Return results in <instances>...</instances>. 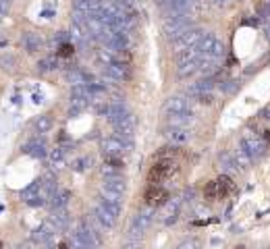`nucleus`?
<instances>
[{
    "instance_id": "f257e3e1",
    "label": "nucleus",
    "mask_w": 270,
    "mask_h": 249,
    "mask_svg": "<svg viewBox=\"0 0 270 249\" xmlns=\"http://www.w3.org/2000/svg\"><path fill=\"white\" fill-rule=\"evenodd\" d=\"M94 216L104 229H112L114 224H117L119 216H121V204L106 201V199L100 197V201L96 204V210H94Z\"/></svg>"
},
{
    "instance_id": "f03ea898",
    "label": "nucleus",
    "mask_w": 270,
    "mask_h": 249,
    "mask_svg": "<svg viewBox=\"0 0 270 249\" xmlns=\"http://www.w3.org/2000/svg\"><path fill=\"white\" fill-rule=\"evenodd\" d=\"M199 52H202V58H210V60H218L222 56V52H225V44L218 36L214 34H206L202 40L198 44Z\"/></svg>"
},
{
    "instance_id": "7ed1b4c3",
    "label": "nucleus",
    "mask_w": 270,
    "mask_h": 249,
    "mask_svg": "<svg viewBox=\"0 0 270 249\" xmlns=\"http://www.w3.org/2000/svg\"><path fill=\"white\" fill-rule=\"evenodd\" d=\"M202 37H204L202 29H198V27H189V29L181 31V34L177 36V37H173V48H175L177 52H183V50L196 48Z\"/></svg>"
},
{
    "instance_id": "20e7f679",
    "label": "nucleus",
    "mask_w": 270,
    "mask_h": 249,
    "mask_svg": "<svg viewBox=\"0 0 270 249\" xmlns=\"http://www.w3.org/2000/svg\"><path fill=\"white\" fill-rule=\"evenodd\" d=\"M189 23H191V19H189V13H181V15H168V17L164 19V23H162V31L171 37H177L181 34V31H185V29H189Z\"/></svg>"
},
{
    "instance_id": "39448f33",
    "label": "nucleus",
    "mask_w": 270,
    "mask_h": 249,
    "mask_svg": "<svg viewBox=\"0 0 270 249\" xmlns=\"http://www.w3.org/2000/svg\"><path fill=\"white\" fill-rule=\"evenodd\" d=\"M152 220H154V210L152 208L140 210V212L133 216V222H131V229H129L131 239H140L144 232L148 231V227L152 224Z\"/></svg>"
},
{
    "instance_id": "423d86ee",
    "label": "nucleus",
    "mask_w": 270,
    "mask_h": 249,
    "mask_svg": "<svg viewBox=\"0 0 270 249\" xmlns=\"http://www.w3.org/2000/svg\"><path fill=\"white\" fill-rule=\"evenodd\" d=\"M241 147L248 152V156H250L252 160H258V158H262V156L266 154L268 145L264 143V139L258 137L256 133H245L241 137Z\"/></svg>"
},
{
    "instance_id": "0eeeda50",
    "label": "nucleus",
    "mask_w": 270,
    "mask_h": 249,
    "mask_svg": "<svg viewBox=\"0 0 270 249\" xmlns=\"http://www.w3.org/2000/svg\"><path fill=\"white\" fill-rule=\"evenodd\" d=\"M175 173H177V164L173 160H156V164L150 170L148 178L152 185H160L162 181H166V178L173 177Z\"/></svg>"
},
{
    "instance_id": "6e6552de",
    "label": "nucleus",
    "mask_w": 270,
    "mask_h": 249,
    "mask_svg": "<svg viewBox=\"0 0 270 249\" xmlns=\"http://www.w3.org/2000/svg\"><path fill=\"white\" fill-rule=\"evenodd\" d=\"M102 152H104V156H110V158H121L123 154H127L131 147H133V143L131 142H123V139H119V137H104L102 139Z\"/></svg>"
},
{
    "instance_id": "1a4fd4ad",
    "label": "nucleus",
    "mask_w": 270,
    "mask_h": 249,
    "mask_svg": "<svg viewBox=\"0 0 270 249\" xmlns=\"http://www.w3.org/2000/svg\"><path fill=\"white\" fill-rule=\"evenodd\" d=\"M21 197L29 206H42L44 201H46V196H44V191H42V183L34 181L32 185L25 187V189L21 191Z\"/></svg>"
},
{
    "instance_id": "9d476101",
    "label": "nucleus",
    "mask_w": 270,
    "mask_h": 249,
    "mask_svg": "<svg viewBox=\"0 0 270 249\" xmlns=\"http://www.w3.org/2000/svg\"><path fill=\"white\" fill-rule=\"evenodd\" d=\"M164 112L166 114H187L191 112V102L185 96H171L164 102Z\"/></svg>"
},
{
    "instance_id": "9b49d317",
    "label": "nucleus",
    "mask_w": 270,
    "mask_h": 249,
    "mask_svg": "<svg viewBox=\"0 0 270 249\" xmlns=\"http://www.w3.org/2000/svg\"><path fill=\"white\" fill-rule=\"evenodd\" d=\"M171 199L166 189H162L160 185H150V189L145 191V201H148L150 208H158V206H164L166 201Z\"/></svg>"
},
{
    "instance_id": "f8f14e48",
    "label": "nucleus",
    "mask_w": 270,
    "mask_h": 249,
    "mask_svg": "<svg viewBox=\"0 0 270 249\" xmlns=\"http://www.w3.org/2000/svg\"><path fill=\"white\" fill-rule=\"evenodd\" d=\"M104 75L110 81H127V79H131V69L125 62H112V65L104 67Z\"/></svg>"
},
{
    "instance_id": "ddd939ff",
    "label": "nucleus",
    "mask_w": 270,
    "mask_h": 249,
    "mask_svg": "<svg viewBox=\"0 0 270 249\" xmlns=\"http://www.w3.org/2000/svg\"><path fill=\"white\" fill-rule=\"evenodd\" d=\"M181 197H175V199H168L164 204V212H162V220L164 224H173L177 218H179V212H181Z\"/></svg>"
},
{
    "instance_id": "4468645a",
    "label": "nucleus",
    "mask_w": 270,
    "mask_h": 249,
    "mask_svg": "<svg viewBox=\"0 0 270 249\" xmlns=\"http://www.w3.org/2000/svg\"><path fill=\"white\" fill-rule=\"evenodd\" d=\"M102 191H110V193H117V196H123V193L127 191V183L121 175L119 177H108L102 183Z\"/></svg>"
},
{
    "instance_id": "2eb2a0df",
    "label": "nucleus",
    "mask_w": 270,
    "mask_h": 249,
    "mask_svg": "<svg viewBox=\"0 0 270 249\" xmlns=\"http://www.w3.org/2000/svg\"><path fill=\"white\" fill-rule=\"evenodd\" d=\"M121 170H123V162H121V158H110V156H106L104 164L100 166V173H102L104 178H108V177H119V175H121Z\"/></svg>"
},
{
    "instance_id": "dca6fc26",
    "label": "nucleus",
    "mask_w": 270,
    "mask_h": 249,
    "mask_svg": "<svg viewBox=\"0 0 270 249\" xmlns=\"http://www.w3.org/2000/svg\"><path fill=\"white\" fill-rule=\"evenodd\" d=\"M164 135L171 139L173 143H187L191 139V131L185 129V127H168L164 131Z\"/></svg>"
},
{
    "instance_id": "f3484780",
    "label": "nucleus",
    "mask_w": 270,
    "mask_h": 249,
    "mask_svg": "<svg viewBox=\"0 0 270 249\" xmlns=\"http://www.w3.org/2000/svg\"><path fill=\"white\" fill-rule=\"evenodd\" d=\"M214 88V79L212 77H206V79H199L198 83H194V85H189V89H187V93L189 96H199V93H208Z\"/></svg>"
},
{
    "instance_id": "a211bd4d",
    "label": "nucleus",
    "mask_w": 270,
    "mask_h": 249,
    "mask_svg": "<svg viewBox=\"0 0 270 249\" xmlns=\"http://www.w3.org/2000/svg\"><path fill=\"white\" fill-rule=\"evenodd\" d=\"M69 197H71V191H67V189H56L54 191V196L48 199V204L52 210H60V208H67L69 204Z\"/></svg>"
},
{
    "instance_id": "6ab92c4d",
    "label": "nucleus",
    "mask_w": 270,
    "mask_h": 249,
    "mask_svg": "<svg viewBox=\"0 0 270 249\" xmlns=\"http://www.w3.org/2000/svg\"><path fill=\"white\" fill-rule=\"evenodd\" d=\"M23 48L27 52H37L42 48V37L34 34V31H27V34H23Z\"/></svg>"
},
{
    "instance_id": "aec40b11",
    "label": "nucleus",
    "mask_w": 270,
    "mask_h": 249,
    "mask_svg": "<svg viewBox=\"0 0 270 249\" xmlns=\"http://www.w3.org/2000/svg\"><path fill=\"white\" fill-rule=\"evenodd\" d=\"M23 152L34 156V158H44V156H46V145H44L42 139H32L27 145H23Z\"/></svg>"
},
{
    "instance_id": "412c9836",
    "label": "nucleus",
    "mask_w": 270,
    "mask_h": 249,
    "mask_svg": "<svg viewBox=\"0 0 270 249\" xmlns=\"http://www.w3.org/2000/svg\"><path fill=\"white\" fill-rule=\"evenodd\" d=\"M52 235H54V227H52V224H44V227H40V229L34 231L32 239L36 241V243L46 245V243H48V241L52 239Z\"/></svg>"
},
{
    "instance_id": "4be33fe9",
    "label": "nucleus",
    "mask_w": 270,
    "mask_h": 249,
    "mask_svg": "<svg viewBox=\"0 0 270 249\" xmlns=\"http://www.w3.org/2000/svg\"><path fill=\"white\" fill-rule=\"evenodd\" d=\"M65 158H67V150H65V147H54V150L48 154L50 166H52L54 170H58V168L65 166Z\"/></svg>"
},
{
    "instance_id": "5701e85b",
    "label": "nucleus",
    "mask_w": 270,
    "mask_h": 249,
    "mask_svg": "<svg viewBox=\"0 0 270 249\" xmlns=\"http://www.w3.org/2000/svg\"><path fill=\"white\" fill-rule=\"evenodd\" d=\"M168 127H185L187 129V124L194 123V114L187 112V114H168Z\"/></svg>"
},
{
    "instance_id": "b1692460",
    "label": "nucleus",
    "mask_w": 270,
    "mask_h": 249,
    "mask_svg": "<svg viewBox=\"0 0 270 249\" xmlns=\"http://www.w3.org/2000/svg\"><path fill=\"white\" fill-rule=\"evenodd\" d=\"M233 160H235V166H237V170H248L250 168V164H252V158L248 156V152L243 150L241 145L235 150V154H233Z\"/></svg>"
},
{
    "instance_id": "393cba45",
    "label": "nucleus",
    "mask_w": 270,
    "mask_h": 249,
    "mask_svg": "<svg viewBox=\"0 0 270 249\" xmlns=\"http://www.w3.org/2000/svg\"><path fill=\"white\" fill-rule=\"evenodd\" d=\"M194 0H171V2L166 4V13L168 15H181V13H187L189 6Z\"/></svg>"
},
{
    "instance_id": "a878e982",
    "label": "nucleus",
    "mask_w": 270,
    "mask_h": 249,
    "mask_svg": "<svg viewBox=\"0 0 270 249\" xmlns=\"http://www.w3.org/2000/svg\"><path fill=\"white\" fill-rule=\"evenodd\" d=\"M216 183V197H227V193L233 189V181L227 177V175H222L218 181H214Z\"/></svg>"
},
{
    "instance_id": "bb28decb",
    "label": "nucleus",
    "mask_w": 270,
    "mask_h": 249,
    "mask_svg": "<svg viewBox=\"0 0 270 249\" xmlns=\"http://www.w3.org/2000/svg\"><path fill=\"white\" fill-rule=\"evenodd\" d=\"M52 124H54V119H52L50 114H40V116L36 119L34 127H36L37 133H48V131L52 129Z\"/></svg>"
},
{
    "instance_id": "cd10ccee",
    "label": "nucleus",
    "mask_w": 270,
    "mask_h": 249,
    "mask_svg": "<svg viewBox=\"0 0 270 249\" xmlns=\"http://www.w3.org/2000/svg\"><path fill=\"white\" fill-rule=\"evenodd\" d=\"M52 224H54V229H67V224H69V214H67L65 208L54 210V212H52Z\"/></svg>"
},
{
    "instance_id": "c85d7f7f",
    "label": "nucleus",
    "mask_w": 270,
    "mask_h": 249,
    "mask_svg": "<svg viewBox=\"0 0 270 249\" xmlns=\"http://www.w3.org/2000/svg\"><path fill=\"white\" fill-rule=\"evenodd\" d=\"M96 56H98V60L102 62L104 67H108V65H112V62H119V58H117V54H114L112 50H108V48H98L96 50Z\"/></svg>"
},
{
    "instance_id": "c756f323",
    "label": "nucleus",
    "mask_w": 270,
    "mask_h": 249,
    "mask_svg": "<svg viewBox=\"0 0 270 249\" xmlns=\"http://www.w3.org/2000/svg\"><path fill=\"white\" fill-rule=\"evenodd\" d=\"M218 162H220V168L225 170V173L237 170L235 160H233V154H229V152H220V154H218Z\"/></svg>"
},
{
    "instance_id": "7c9ffc66",
    "label": "nucleus",
    "mask_w": 270,
    "mask_h": 249,
    "mask_svg": "<svg viewBox=\"0 0 270 249\" xmlns=\"http://www.w3.org/2000/svg\"><path fill=\"white\" fill-rule=\"evenodd\" d=\"M56 67H58L56 56H48V58H44V60L37 62V69H40V71H54Z\"/></svg>"
},
{
    "instance_id": "2f4dec72",
    "label": "nucleus",
    "mask_w": 270,
    "mask_h": 249,
    "mask_svg": "<svg viewBox=\"0 0 270 249\" xmlns=\"http://www.w3.org/2000/svg\"><path fill=\"white\" fill-rule=\"evenodd\" d=\"M0 67H2L4 71H13V69L17 67V60L13 56H0Z\"/></svg>"
},
{
    "instance_id": "473e14b6",
    "label": "nucleus",
    "mask_w": 270,
    "mask_h": 249,
    "mask_svg": "<svg viewBox=\"0 0 270 249\" xmlns=\"http://www.w3.org/2000/svg\"><path fill=\"white\" fill-rule=\"evenodd\" d=\"M198 247H199V241L194 239V237H191V239H185L183 243L177 245V249H198Z\"/></svg>"
},
{
    "instance_id": "72a5a7b5",
    "label": "nucleus",
    "mask_w": 270,
    "mask_h": 249,
    "mask_svg": "<svg viewBox=\"0 0 270 249\" xmlns=\"http://www.w3.org/2000/svg\"><path fill=\"white\" fill-rule=\"evenodd\" d=\"M204 197H206L208 201H212V199L216 197V183H208V185H206V191H204Z\"/></svg>"
},
{
    "instance_id": "f704fd0d",
    "label": "nucleus",
    "mask_w": 270,
    "mask_h": 249,
    "mask_svg": "<svg viewBox=\"0 0 270 249\" xmlns=\"http://www.w3.org/2000/svg\"><path fill=\"white\" fill-rule=\"evenodd\" d=\"M196 98H198V102H202V104H212L214 102V96H212L210 91H208V93H199V96H196Z\"/></svg>"
},
{
    "instance_id": "c9c22d12",
    "label": "nucleus",
    "mask_w": 270,
    "mask_h": 249,
    "mask_svg": "<svg viewBox=\"0 0 270 249\" xmlns=\"http://www.w3.org/2000/svg\"><path fill=\"white\" fill-rule=\"evenodd\" d=\"M58 54H60V56H71V54H73V46L71 44H63V46H60V50H58Z\"/></svg>"
},
{
    "instance_id": "e433bc0d",
    "label": "nucleus",
    "mask_w": 270,
    "mask_h": 249,
    "mask_svg": "<svg viewBox=\"0 0 270 249\" xmlns=\"http://www.w3.org/2000/svg\"><path fill=\"white\" fill-rule=\"evenodd\" d=\"M88 162H90L88 158H77V160H73V168H75V170H83Z\"/></svg>"
},
{
    "instance_id": "4c0bfd02",
    "label": "nucleus",
    "mask_w": 270,
    "mask_h": 249,
    "mask_svg": "<svg viewBox=\"0 0 270 249\" xmlns=\"http://www.w3.org/2000/svg\"><path fill=\"white\" fill-rule=\"evenodd\" d=\"M125 249H142V243H140V239H131L125 243Z\"/></svg>"
},
{
    "instance_id": "58836bf2",
    "label": "nucleus",
    "mask_w": 270,
    "mask_h": 249,
    "mask_svg": "<svg viewBox=\"0 0 270 249\" xmlns=\"http://www.w3.org/2000/svg\"><path fill=\"white\" fill-rule=\"evenodd\" d=\"M11 9V0H0V15H6Z\"/></svg>"
},
{
    "instance_id": "ea45409f",
    "label": "nucleus",
    "mask_w": 270,
    "mask_h": 249,
    "mask_svg": "<svg viewBox=\"0 0 270 249\" xmlns=\"http://www.w3.org/2000/svg\"><path fill=\"white\" fill-rule=\"evenodd\" d=\"M264 143H270V131H264Z\"/></svg>"
},
{
    "instance_id": "a19ab883",
    "label": "nucleus",
    "mask_w": 270,
    "mask_h": 249,
    "mask_svg": "<svg viewBox=\"0 0 270 249\" xmlns=\"http://www.w3.org/2000/svg\"><path fill=\"white\" fill-rule=\"evenodd\" d=\"M58 249H69V245H67V243H60V245H58Z\"/></svg>"
},
{
    "instance_id": "79ce46f5",
    "label": "nucleus",
    "mask_w": 270,
    "mask_h": 249,
    "mask_svg": "<svg viewBox=\"0 0 270 249\" xmlns=\"http://www.w3.org/2000/svg\"><path fill=\"white\" fill-rule=\"evenodd\" d=\"M168 2H171V0H160V4H168Z\"/></svg>"
},
{
    "instance_id": "37998d69",
    "label": "nucleus",
    "mask_w": 270,
    "mask_h": 249,
    "mask_svg": "<svg viewBox=\"0 0 270 249\" xmlns=\"http://www.w3.org/2000/svg\"><path fill=\"white\" fill-rule=\"evenodd\" d=\"M266 37H268V40H270V27L266 29Z\"/></svg>"
},
{
    "instance_id": "c03bdc74",
    "label": "nucleus",
    "mask_w": 270,
    "mask_h": 249,
    "mask_svg": "<svg viewBox=\"0 0 270 249\" xmlns=\"http://www.w3.org/2000/svg\"><path fill=\"white\" fill-rule=\"evenodd\" d=\"M0 247H2V243H0Z\"/></svg>"
},
{
    "instance_id": "a18cd8bd",
    "label": "nucleus",
    "mask_w": 270,
    "mask_h": 249,
    "mask_svg": "<svg viewBox=\"0 0 270 249\" xmlns=\"http://www.w3.org/2000/svg\"><path fill=\"white\" fill-rule=\"evenodd\" d=\"M268 4H270V0H268Z\"/></svg>"
}]
</instances>
